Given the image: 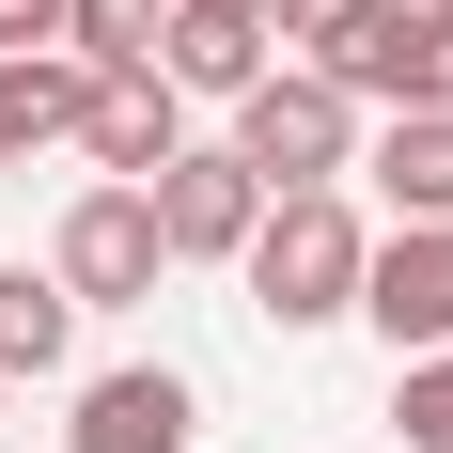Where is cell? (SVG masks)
I'll use <instances>...</instances> for the list:
<instances>
[{
    "mask_svg": "<svg viewBox=\"0 0 453 453\" xmlns=\"http://www.w3.org/2000/svg\"><path fill=\"white\" fill-rule=\"evenodd\" d=\"M360 266H375V219L344 203V188L266 203L250 250H234V281H250V313H266V328H344V313H360Z\"/></svg>",
    "mask_w": 453,
    "mask_h": 453,
    "instance_id": "obj_1",
    "label": "cell"
},
{
    "mask_svg": "<svg viewBox=\"0 0 453 453\" xmlns=\"http://www.w3.org/2000/svg\"><path fill=\"white\" fill-rule=\"evenodd\" d=\"M219 141H234V173L266 188V203H297V188H344V173H360V110H344L313 63H266V79L234 94V126H219Z\"/></svg>",
    "mask_w": 453,
    "mask_h": 453,
    "instance_id": "obj_2",
    "label": "cell"
},
{
    "mask_svg": "<svg viewBox=\"0 0 453 453\" xmlns=\"http://www.w3.org/2000/svg\"><path fill=\"white\" fill-rule=\"evenodd\" d=\"M313 79L344 94V110H453V16H422V0H344L313 32Z\"/></svg>",
    "mask_w": 453,
    "mask_h": 453,
    "instance_id": "obj_3",
    "label": "cell"
},
{
    "mask_svg": "<svg viewBox=\"0 0 453 453\" xmlns=\"http://www.w3.org/2000/svg\"><path fill=\"white\" fill-rule=\"evenodd\" d=\"M47 281H63L79 313H141V297L173 281L157 203H141V188H79V203H63V234H47Z\"/></svg>",
    "mask_w": 453,
    "mask_h": 453,
    "instance_id": "obj_4",
    "label": "cell"
},
{
    "mask_svg": "<svg viewBox=\"0 0 453 453\" xmlns=\"http://www.w3.org/2000/svg\"><path fill=\"white\" fill-rule=\"evenodd\" d=\"M360 328L391 344V360H438V344H453V219H391V234H375Z\"/></svg>",
    "mask_w": 453,
    "mask_h": 453,
    "instance_id": "obj_5",
    "label": "cell"
},
{
    "mask_svg": "<svg viewBox=\"0 0 453 453\" xmlns=\"http://www.w3.org/2000/svg\"><path fill=\"white\" fill-rule=\"evenodd\" d=\"M141 203H157V250H173V266H234V250H250V219H266V188L234 173V141H188Z\"/></svg>",
    "mask_w": 453,
    "mask_h": 453,
    "instance_id": "obj_6",
    "label": "cell"
},
{
    "mask_svg": "<svg viewBox=\"0 0 453 453\" xmlns=\"http://www.w3.org/2000/svg\"><path fill=\"white\" fill-rule=\"evenodd\" d=\"M188 438H203V391H188L173 360L79 375V422H63V453H188Z\"/></svg>",
    "mask_w": 453,
    "mask_h": 453,
    "instance_id": "obj_7",
    "label": "cell"
},
{
    "mask_svg": "<svg viewBox=\"0 0 453 453\" xmlns=\"http://www.w3.org/2000/svg\"><path fill=\"white\" fill-rule=\"evenodd\" d=\"M79 157H94V188H157L188 157V94L141 63V79H94L79 94Z\"/></svg>",
    "mask_w": 453,
    "mask_h": 453,
    "instance_id": "obj_8",
    "label": "cell"
},
{
    "mask_svg": "<svg viewBox=\"0 0 453 453\" xmlns=\"http://www.w3.org/2000/svg\"><path fill=\"white\" fill-rule=\"evenodd\" d=\"M360 173L391 219H453V110H391V126L360 141Z\"/></svg>",
    "mask_w": 453,
    "mask_h": 453,
    "instance_id": "obj_9",
    "label": "cell"
},
{
    "mask_svg": "<svg viewBox=\"0 0 453 453\" xmlns=\"http://www.w3.org/2000/svg\"><path fill=\"white\" fill-rule=\"evenodd\" d=\"M79 94H94V63H63V47L0 63V173H32L47 141H79Z\"/></svg>",
    "mask_w": 453,
    "mask_h": 453,
    "instance_id": "obj_10",
    "label": "cell"
},
{
    "mask_svg": "<svg viewBox=\"0 0 453 453\" xmlns=\"http://www.w3.org/2000/svg\"><path fill=\"white\" fill-rule=\"evenodd\" d=\"M266 63H281V47L250 32V16H203V0H188V16H173V47H157V79H173V94H203V110H234Z\"/></svg>",
    "mask_w": 453,
    "mask_h": 453,
    "instance_id": "obj_11",
    "label": "cell"
},
{
    "mask_svg": "<svg viewBox=\"0 0 453 453\" xmlns=\"http://www.w3.org/2000/svg\"><path fill=\"white\" fill-rule=\"evenodd\" d=\"M63 360H79V297L16 250V266H0V375L32 391V375H63Z\"/></svg>",
    "mask_w": 453,
    "mask_h": 453,
    "instance_id": "obj_12",
    "label": "cell"
},
{
    "mask_svg": "<svg viewBox=\"0 0 453 453\" xmlns=\"http://www.w3.org/2000/svg\"><path fill=\"white\" fill-rule=\"evenodd\" d=\"M173 47V0H63V63H94V79H141Z\"/></svg>",
    "mask_w": 453,
    "mask_h": 453,
    "instance_id": "obj_13",
    "label": "cell"
},
{
    "mask_svg": "<svg viewBox=\"0 0 453 453\" xmlns=\"http://www.w3.org/2000/svg\"><path fill=\"white\" fill-rule=\"evenodd\" d=\"M391 438H407V453H453V344H438V360H391Z\"/></svg>",
    "mask_w": 453,
    "mask_h": 453,
    "instance_id": "obj_14",
    "label": "cell"
},
{
    "mask_svg": "<svg viewBox=\"0 0 453 453\" xmlns=\"http://www.w3.org/2000/svg\"><path fill=\"white\" fill-rule=\"evenodd\" d=\"M328 16H344V0H250V32H266L281 63H313V32H328Z\"/></svg>",
    "mask_w": 453,
    "mask_h": 453,
    "instance_id": "obj_15",
    "label": "cell"
},
{
    "mask_svg": "<svg viewBox=\"0 0 453 453\" xmlns=\"http://www.w3.org/2000/svg\"><path fill=\"white\" fill-rule=\"evenodd\" d=\"M32 47H63V0H0V63H32Z\"/></svg>",
    "mask_w": 453,
    "mask_h": 453,
    "instance_id": "obj_16",
    "label": "cell"
},
{
    "mask_svg": "<svg viewBox=\"0 0 453 453\" xmlns=\"http://www.w3.org/2000/svg\"><path fill=\"white\" fill-rule=\"evenodd\" d=\"M173 16H188V0H173ZM203 16H250V0H203Z\"/></svg>",
    "mask_w": 453,
    "mask_h": 453,
    "instance_id": "obj_17",
    "label": "cell"
},
{
    "mask_svg": "<svg viewBox=\"0 0 453 453\" xmlns=\"http://www.w3.org/2000/svg\"><path fill=\"white\" fill-rule=\"evenodd\" d=\"M0 422H16V375H0Z\"/></svg>",
    "mask_w": 453,
    "mask_h": 453,
    "instance_id": "obj_18",
    "label": "cell"
},
{
    "mask_svg": "<svg viewBox=\"0 0 453 453\" xmlns=\"http://www.w3.org/2000/svg\"><path fill=\"white\" fill-rule=\"evenodd\" d=\"M422 16H453V0H422Z\"/></svg>",
    "mask_w": 453,
    "mask_h": 453,
    "instance_id": "obj_19",
    "label": "cell"
}]
</instances>
